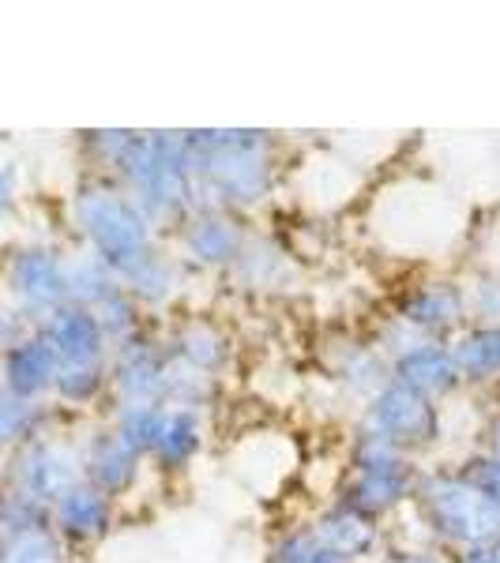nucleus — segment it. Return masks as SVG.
I'll return each mask as SVG.
<instances>
[{
	"label": "nucleus",
	"instance_id": "f257e3e1",
	"mask_svg": "<svg viewBox=\"0 0 500 563\" xmlns=\"http://www.w3.org/2000/svg\"><path fill=\"white\" fill-rule=\"evenodd\" d=\"M185 158L196 185V211L249 214L279 188V135L263 129H188Z\"/></svg>",
	"mask_w": 500,
	"mask_h": 563
},
{
	"label": "nucleus",
	"instance_id": "f03ea898",
	"mask_svg": "<svg viewBox=\"0 0 500 563\" xmlns=\"http://www.w3.org/2000/svg\"><path fill=\"white\" fill-rule=\"evenodd\" d=\"M113 180L129 192L159 233H177L196 211V185L185 158V132H135Z\"/></svg>",
	"mask_w": 500,
	"mask_h": 563
},
{
	"label": "nucleus",
	"instance_id": "7ed1b4c3",
	"mask_svg": "<svg viewBox=\"0 0 500 563\" xmlns=\"http://www.w3.org/2000/svg\"><path fill=\"white\" fill-rule=\"evenodd\" d=\"M72 222L79 233V249L95 252L117 278L140 256L162 244V233L143 214V207L117 185L113 177L87 174L72 192Z\"/></svg>",
	"mask_w": 500,
	"mask_h": 563
},
{
	"label": "nucleus",
	"instance_id": "20e7f679",
	"mask_svg": "<svg viewBox=\"0 0 500 563\" xmlns=\"http://www.w3.org/2000/svg\"><path fill=\"white\" fill-rule=\"evenodd\" d=\"M422 522L425 544L441 552H459L470 544H493L500 538V507L459 474V466H422L411 504Z\"/></svg>",
	"mask_w": 500,
	"mask_h": 563
},
{
	"label": "nucleus",
	"instance_id": "39448f33",
	"mask_svg": "<svg viewBox=\"0 0 500 563\" xmlns=\"http://www.w3.org/2000/svg\"><path fill=\"white\" fill-rule=\"evenodd\" d=\"M358 429L395 443L399 451H406L411 459L422 462V455H430L436 443L444 440V410L441 402H433V398L417 395V390L392 379V384L377 390L361 406Z\"/></svg>",
	"mask_w": 500,
	"mask_h": 563
},
{
	"label": "nucleus",
	"instance_id": "423d86ee",
	"mask_svg": "<svg viewBox=\"0 0 500 563\" xmlns=\"http://www.w3.org/2000/svg\"><path fill=\"white\" fill-rule=\"evenodd\" d=\"M79 481H84V470H79V443L65 440V435H53V432H45L39 440L23 443L20 451H12L4 466V485L42 499L45 507L57 504L68 488L79 485Z\"/></svg>",
	"mask_w": 500,
	"mask_h": 563
},
{
	"label": "nucleus",
	"instance_id": "0eeeda50",
	"mask_svg": "<svg viewBox=\"0 0 500 563\" xmlns=\"http://www.w3.org/2000/svg\"><path fill=\"white\" fill-rule=\"evenodd\" d=\"M252 241V230L244 214L199 207L188 214V222L174 233V252L193 275H230L241 260L244 244Z\"/></svg>",
	"mask_w": 500,
	"mask_h": 563
},
{
	"label": "nucleus",
	"instance_id": "6e6552de",
	"mask_svg": "<svg viewBox=\"0 0 500 563\" xmlns=\"http://www.w3.org/2000/svg\"><path fill=\"white\" fill-rule=\"evenodd\" d=\"M65 260V252L53 244H20L4 267V297L34 323L50 320L57 308L68 305Z\"/></svg>",
	"mask_w": 500,
	"mask_h": 563
},
{
	"label": "nucleus",
	"instance_id": "1a4fd4ad",
	"mask_svg": "<svg viewBox=\"0 0 500 563\" xmlns=\"http://www.w3.org/2000/svg\"><path fill=\"white\" fill-rule=\"evenodd\" d=\"M170 353L162 346V339H154L151 331H143L140 339L124 342L109 353V402H154L162 406L166 395V376H170Z\"/></svg>",
	"mask_w": 500,
	"mask_h": 563
},
{
	"label": "nucleus",
	"instance_id": "9d476101",
	"mask_svg": "<svg viewBox=\"0 0 500 563\" xmlns=\"http://www.w3.org/2000/svg\"><path fill=\"white\" fill-rule=\"evenodd\" d=\"M395 316L411 323L422 339L430 342H452L459 331L470 327L467 312V289L459 278H430L406 289L395 305Z\"/></svg>",
	"mask_w": 500,
	"mask_h": 563
},
{
	"label": "nucleus",
	"instance_id": "9b49d317",
	"mask_svg": "<svg viewBox=\"0 0 500 563\" xmlns=\"http://www.w3.org/2000/svg\"><path fill=\"white\" fill-rule=\"evenodd\" d=\"M79 470H84V481L90 488H98V493H106L109 499L121 504L124 496H132L140 488L148 462L109 429V421H98L79 440Z\"/></svg>",
	"mask_w": 500,
	"mask_h": 563
},
{
	"label": "nucleus",
	"instance_id": "f8f14e48",
	"mask_svg": "<svg viewBox=\"0 0 500 563\" xmlns=\"http://www.w3.org/2000/svg\"><path fill=\"white\" fill-rule=\"evenodd\" d=\"M308 526H313L316 541H320L327 552H335V556L347 560V563H372L392 549L388 526L369 519V515H361V511H354V507L343 504V499L324 504L320 511L308 519Z\"/></svg>",
	"mask_w": 500,
	"mask_h": 563
},
{
	"label": "nucleus",
	"instance_id": "ddd939ff",
	"mask_svg": "<svg viewBox=\"0 0 500 563\" xmlns=\"http://www.w3.org/2000/svg\"><path fill=\"white\" fill-rule=\"evenodd\" d=\"M417 477H422V462H406V466L395 470H372V474H347L335 499H343L354 511L388 526L414 504Z\"/></svg>",
	"mask_w": 500,
	"mask_h": 563
},
{
	"label": "nucleus",
	"instance_id": "4468645a",
	"mask_svg": "<svg viewBox=\"0 0 500 563\" xmlns=\"http://www.w3.org/2000/svg\"><path fill=\"white\" fill-rule=\"evenodd\" d=\"M170 361L196 376L222 379L233 365V339L222 323L207 320V316H185L166 331L162 339Z\"/></svg>",
	"mask_w": 500,
	"mask_h": 563
},
{
	"label": "nucleus",
	"instance_id": "2eb2a0df",
	"mask_svg": "<svg viewBox=\"0 0 500 563\" xmlns=\"http://www.w3.org/2000/svg\"><path fill=\"white\" fill-rule=\"evenodd\" d=\"M42 339L50 342L53 353H57L61 368H98L109 365V339L98 323V316L90 308L79 305H65L50 316V320L39 323Z\"/></svg>",
	"mask_w": 500,
	"mask_h": 563
},
{
	"label": "nucleus",
	"instance_id": "dca6fc26",
	"mask_svg": "<svg viewBox=\"0 0 500 563\" xmlns=\"http://www.w3.org/2000/svg\"><path fill=\"white\" fill-rule=\"evenodd\" d=\"M53 515V533L65 541V549H90V544L106 541L117 526V499L90 488L87 481H79L76 488H68L57 504L50 507Z\"/></svg>",
	"mask_w": 500,
	"mask_h": 563
},
{
	"label": "nucleus",
	"instance_id": "f3484780",
	"mask_svg": "<svg viewBox=\"0 0 500 563\" xmlns=\"http://www.w3.org/2000/svg\"><path fill=\"white\" fill-rule=\"evenodd\" d=\"M207 413L199 410H181V406H162V421L154 432L148 466H154L159 474L177 477L188 474L196 466L199 455L207 451Z\"/></svg>",
	"mask_w": 500,
	"mask_h": 563
},
{
	"label": "nucleus",
	"instance_id": "a211bd4d",
	"mask_svg": "<svg viewBox=\"0 0 500 563\" xmlns=\"http://www.w3.org/2000/svg\"><path fill=\"white\" fill-rule=\"evenodd\" d=\"M188 278H193V271H188L177 252L162 241L159 249H151L148 256H140L124 271L121 286L140 301L143 312H162V308H170L185 294Z\"/></svg>",
	"mask_w": 500,
	"mask_h": 563
},
{
	"label": "nucleus",
	"instance_id": "6ab92c4d",
	"mask_svg": "<svg viewBox=\"0 0 500 563\" xmlns=\"http://www.w3.org/2000/svg\"><path fill=\"white\" fill-rule=\"evenodd\" d=\"M57 376H61V361L50 342L42 339V331H34L31 339L15 342L12 350L0 353V387H8L12 395L26 398V402L53 398Z\"/></svg>",
	"mask_w": 500,
	"mask_h": 563
},
{
	"label": "nucleus",
	"instance_id": "aec40b11",
	"mask_svg": "<svg viewBox=\"0 0 500 563\" xmlns=\"http://www.w3.org/2000/svg\"><path fill=\"white\" fill-rule=\"evenodd\" d=\"M327 372L343 387V395L358 398L361 406L369 402L377 390L392 384V361L384 357L372 342L366 339H335L327 346Z\"/></svg>",
	"mask_w": 500,
	"mask_h": 563
},
{
	"label": "nucleus",
	"instance_id": "412c9836",
	"mask_svg": "<svg viewBox=\"0 0 500 563\" xmlns=\"http://www.w3.org/2000/svg\"><path fill=\"white\" fill-rule=\"evenodd\" d=\"M392 379L417 390V395L433 398V402H448L459 390H467L459 379L456 357H452V346L448 342H430V339L417 342L411 353L392 361Z\"/></svg>",
	"mask_w": 500,
	"mask_h": 563
},
{
	"label": "nucleus",
	"instance_id": "4be33fe9",
	"mask_svg": "<svg viewBox=\"0 0 500 563\" xmlns=\"http://www.w3.org/2000/svg\"><path fill=\"white\" fill-rule=\"evenodd\" d=\"M452 357H456L459 379L467 390H493L500 384V357H497V327H475L459 331L456 339L448 342Z\"/></svg>",
	"mask_w": 500,
	"mask_h": 563
},
{
	"label": "nucleus",
	"instance_id": "5701e85b",
	"mask_svg": "<svg viewBox=\"0 0 500 563\" xmlns=\"http://www.w3.org/2000/svg\"><path fill=\"white\" fill-rule=\"evenodd\" d=\"M65 282H68V305L90 308V312H95L106 297H113L117 289H121V278H117L113 271H109L106 263L87 249L68 252Z\"/></svg>",
	"mask_w": 500,
	"mask_h": 563
},
{
	"label": "nucleus",
	"instance_id": "b1692460",
	"mask_svg": "<svg viewBox=\"0 0 500 563\" xmlns=\"http://www.w3.org/2000/svg\"><path fill=\"white\" fill-rule=\"evenodd\" d=\"M230 275L249 289H279L290 275H294V263H290V252L283 244L252 233V241L244 244L241 260L233 263Z\"/></svg>",
	"mask_w": 500,
	"mask_h": 563
},
{
	"label": "nucleus",
	"instance_id": "393cba45",
	"mask_svg": "<svg viewBox=\"0 0 500 563\" xmlns=\"http://www.w3.org/2000/svg\"><path fill=\"white\" fill-rule=\"evenodd\" d=\"M50 421L53 410L45 402H26V398L12 395L8 387H0V455H12L23 443L45 435Z\"/></svg>",
	"mask_w": 500,
	"mask_h": 563
},
{
	"label": "nucleus",
	"instance_id": "a878e982",
	"mask_svg": "<svg viewBox=\"0 0 500 563\" xmlns=\"http://www.w3.org/2000/svg\"><path fill=\"white\" fill-rule=\"evenodd\" d=\"M95 316H98V323H102V331H106V339H109V350L124 346V342L140 339L143 331H151L148 312H143L140 301H135V297L124 286L117 289L113 297H106V301L95 308Z\"/></svg>",
	"mask_w": 500,
	"mask_h": 563
},
{
	"label": "nucleus",
	"instance_id": "bb28decb",
	"mask_svg": "<svg viewBox=\"0 0 500 563\" xmlns=\"http://www.w3.org/2000/svg\"><path fill=\"white\" fill-rule=\"evenodd\" d=\"M106 421H109V429H113L124 443H129L135 455L148 462L154 432H159V421H162V406H154V402H124V406H113Z\"/></svg>",
	"mask_w": 500,
	"mask_h": 563
},
{
	"label": "nucleus",
	"instance_id": "cd10ccee",
	"mask_svg": "<svg viewBox=\"0 0 500 563\" xmlns=\"http://www.w3.org/2000/svg\"><path fill=\"white\" fill-rule=\"evenodd\" d=\"M53 530V515L42 499L20 493V488L0 485V538H15V533Z\"/></svg>",
	"mask_w": 500,
	"mask_h": 563
},
{
	"label": "nucleus",
	"instance_id": "c85d7f7f",
	"mask_svg": "<svg viewBox=\"0 0 500 563\" xmlns=\"http://www.w3.org/2000/svg\"><path fill=\"white\" fill-rule=\"evenodd\" d=\"M53 398L68 410H87L109 398V365L98 368H61Z\"/></svg>",
	"mask_w": 500,
	"mask_h": 563
},
{
	"label": "nucleus",
	"instance_id": "c756f323",
	"mask_svg": "<svg viewBox=\"0 0 500 563\" xmlns=\"http://www.w3.org/2000/svg\"><path fill=\"white\" fill-rule=\"evenodd\" d=\"M222 395V379H207L196 376V372L170 365L166 376V395H162V406H181V410H199L207 413Z\"/></svg>",
	"mask_w": 500,
	"mask_h": 563
},
{
	"label": "nucleus",
	"instance_id": "7c9ffc66",
	"mask_svg": "<svg viewBox=\"0 0 500 563\" xmlns=\"http://www.w3.org/2000/svg\"><path fill=\"white\" fill-rule=\"evenodd\" d=\"M268 563H347L339 560L335 552H327L320 541H316L313 526L308 522H297V526H286L268 549Z\"/></svg>",
	"mask_w": 500,
	"mask_h": 563
},
{
	"label": "nucleus",
	"instance_id": "2f4dec72",
	"mask_svg": "<svg viewBox=\"0 0 500 563\" xmlns=\"http://www.w3.org/2000/svg\"><path fill=\"white\" fill-rule=\"evenodd\" d=\"M0 563H68V549L53 530L15 533L0 538Z\"/></svg>",
	"mask_w": 500,
	"mask_h": 563
},
{
	"label": "nucleus",
	"instance_id": "473e14b6",
	"mask_svg": "<svg viewBox=\"0 0 500 563\" xmlns=\"http://www.w3.org/2000/svg\"><path fill=\"white\" fill-rule=\"evenodd\" d=\"M132 135H135V129H95V132L79 135V147H84V158L90 162V174L113 177L117 162L124 158Z\"/></svg>",
	"mask_w": 500,
	"mask_h": 563
},
{
	"label": "nucleus",
	"instance_id": "72a5a7b5",
	"mask_svg": "<svg viewBox=\"0 0 500 563\" xmlns=\"http://www.w3.org/2000/svg\"><path fill=\"white\" fill-rule=\"evenodd\" d=\"M467 312H470V323L475 327H500V271L497 267H486V271H475L467 282Z\"/></svg>",
	"mask_w": 500,
	"mask_h": 563
},
{
	"label": "nucleus",
	"instance_id": "f704fd0d",
	"mask_svg": "<svg viewBox=\"0 0 500 563\" xmlns=\"http://www.w3.org/2000/svg\"><path fill=\"white\" fill-rule=\"evenodd\" d=\"M459 474L467 477L489 504L500 507V459L497 455H489V451H481V448L470 451V455H463L459 462Z\"/></svg>",
	"mask_w": 500,
	"mask_h": 563
},
{
	"label": "nucleus",
	"instance_id": "c9c22d12",
	"mask_svg": "<svg viewBox=\"0 0 500 563\" xmlns=\"http://www.w3.org/2000/svg\"><path fill=\"white\" fill-rule=\"evenodd\" d=\"M417 342H425L422 334L414 331L411 323H403L399 316L392 312L384 323L377 327V339H372V346H377L380 353H384L388 361H395V357H403V353H411Z\"/></svg>",
	"mask_w": 500,
	"mask_h": 563
},
{
	"label": "nucleus",
	"instance_id": "e433bc0d",
	"mask_svg": "<svg viewBox=\"0 0 500 563\" xmlns=\"http://www.w3.org/2000/svg\"><path fill=\"white\" fill-rule=\"evenodd\" d=\"M34 331H39V323H34L23 308H15L8 297H0V353L12 350L15 342L31 339Z\"/></svg>",
	"mask_w": 500,
	"mask_h": 563
},
{
	"label": "nucleus",
	"instance_id": "4c0bfd02",
	"mask_svg": "<svg viewBox=\"0 0 500 563\" xmlns=\"http://www.w3.org/2000/svg\"><path fill=\"white\" fill-rule=\"evenodd\" d=\"M372 563H448V552L433 549V544H392L384 556Z\"/></svg>",
	"mask_w": 500,
	"mask_h": 563
},
{
	"label": "nucleus",
	"instance_id": "58836bf2",
	"mask_svg": "<svg viewBox=\"0 0 500 563\" xmlns=\"http://www.w3.org/2000/svg\"><path fill=\"white\" fill-rule=\"evenodd\" d=\"M15 196H20V169L12 162H0V218L12 214Z\"/></svg>",
	"mask_w": 500,
	"mask_h": 563
},
{
	"label": "nucleus",
	"instance_id": "ea45409f",
	"mask_svg": "<svg viewBox=\"0 0 500 563\" xmlns=\"http://www.w3.org/2000/svg\"><path fill=\"white\" fill-rule=\"evenodd\" d=\"M448 563H497V560H493V549H489V544H470V549L452 552Z\"/></svg>",
	"mask_w": 500,
	"mask_h": 563
},
{
	"label": "nucleus",
	"instance_id": "a19ab883",
	"mask_svg": "<svg viewBox=\"0 0 500 563\" xmlns=\"http://www.w3.org/2000/svg\"><path fill=\"white\" fill-rule=\"evenodd\" d=\"M481 451H489V455L500 459V413L489 417L486 432H481Z\"/></svg>",
	"mask_w": 500,
	"mask_h": 563
},
{
	"label": "nucleus",
	"instance_id": "79ce46f5",
	"mask_svg": "<svg viewBox=\"0 0 500 563\" xmlns=\"http://www.w3.org/2000/svg\"><path fill=\"white\" fill-rule=\"evenodd\" d=\"M489 549H493V560H497V563H500V538H497V541H493V544H489Z\"/></svg>",
	"mask_w": 500,
	"mask_h": 563
},
{
	"label": "nucleus",
	"instance_id": "37998d69",
	"mask_svg": "<svg viewBox=\"0 0 500 563\" xmlns=\"http://www.w3.org/2000/svg\"><path fill=\"white\" fill-rule=\"evenodd\" d=\"M493 398H497V413H500V384L493 387Z\"/></svg>",
	"mask_w": 500,
	"mask_h": 563
},
{
	"label": "nucleus",
	"instance_id": "c03bdc74",
	"mask_svg": "<svg viewBox=\"0 0 500 563\" xmlns=\"http://www.w3.org/2000/svg\"><path fill=\"white\" fill-rule=\"evenodd\" d=\"M497 357H500V327H497Z\"/></svg>",
	"mask_w": 500,
	"mask_h": 563
}]
</instances>
